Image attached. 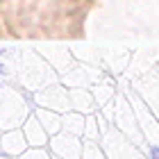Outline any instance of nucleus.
I'll return each instance as SVG.
<instances>
[{
	"label": "nucleus",
	"mask_w": 159,
	"mask_h": 159,
	"mask_svg": "<svg viewBox=\"0 0 159 159\" xmlns=\"http://www.w3.org/2000/svg\"><path fill=\"white\" fill-rule=\"evenodd\" d=\"M30 159H48V157H46V155H41V157H39V152H32Z\"/></svg>",
	"instance_id": "nucleus-1"
}]
</instances>
